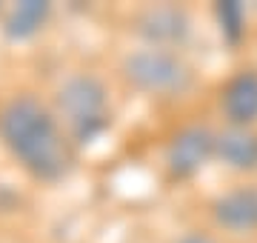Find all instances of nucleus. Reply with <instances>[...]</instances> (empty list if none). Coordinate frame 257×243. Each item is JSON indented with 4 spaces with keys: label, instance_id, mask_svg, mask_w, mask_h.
I'll use <instances>...</instances> for the list:
<instances>
[{
    "label": "nucleus",
    "instance_id": "nucleus-1",
    "mask_svg": "<svg viewBox=\"0 0 257 243\" xmlns=\"http://www.w3.org/2000/svg\"><path fill=\"white\" fill-rule=\"evenodd\" d=\"M0 138L40 180H57L69 169V149L57 120L35 97H15L0 112Z\"/></svg>",
    "mask_w": 257,
    "mask_h": 243
},
{
    "label": "nucleus",
    "instance_id": "nucleus-5",
    "mask_svg": "<svg viewBox=\"0 0 257 243\" xmlns=\"http://www.w3.org/2000/svg\"><path fill=\"white\" fill-rule=\"evenodd\" d=\"M138 32L155 49L180 43L189 32V18L177 6H152L138 18Z\"/></svg>",
    "mask_w": 257,
    "mask_h": 243
},
{
    "label": "nucleus",
    "instance_id": "nucleus-9",
    "mask_svg": "<svg viewBox=\"0 0 257 243\" xmlns=\"http://www.w3.org/2000/svg\"><path fill=\"white\" fill-rule=\"evenodd\" d=\"M49 12H52V6L43 3V0H23V3H18V6L9 12L6 26H3L6 38L9 40H29L32 35L40 32L43 23H46Z\"/></svg>",
    "mask_w": 257,
    "mask_h": 243
},
{
    "label": "nucleus",
    "instance_id": "nucleus-11",
    "mask_svg": "<svg viewBox=\"0 0 257 243\" xmlns=\"http://www.w3.org/2000/svg\"><path fill=\"white\" fill-rule=\"evenodd\" d=\"M177 243H214L211 237H203V234H186L183 240H177Z\"/></svg>",
    "mask_w": 257,
    "mask_h": 243
},
{
    "label": "nucleus",
    "instance_id": "nucleus-10",
    "mask_svg": "<svg viewBox=\"0 0 257 243\" xmlns=\"http://www.w3.org/2000/svg\"><path fill=\"white\" fill-rule=\"evenodd\" d=\"M217 18H220L223 35H229V40H237L243 35V9H240V3H234V0L220 3L217 6Z\"/></svg>",
    "mask_w": 257,
    "mask_h": 243
},
{
    "label": "nucleus",
    "instance_id": "nucleus-8",
    "mask_svg": "<svg viewBox=\"0 0 257 243\" xmlns=\"http://www.w3.org/2000/svg\"><path fill=\"white\" fill-rule=\"evenodd\" d=\"M223 112L231 126H248L257 120V75L240 72L223 89Z\"/></svg>",
    "mask_w": 257,
    "mask_h": 243
},
{
    "label": "nucleus",
    "instance_id": "nucleus-6",
    "mask_svg": "<svg viewBox=\"0 0 257 243\" xmlns=\"http://www.w3.org/2000/svg\"><path fill=\"white\" fill-rule=\"evenodd\" d=\"M214 220L229 229V232H254L257 229V189L254 186H240L226 192L223 197L214 200Z\"/></svg>",
    "mask_w": 257,
    "mask_h": 243
},
{
    "label": "nucleus",
    "instance_id": "nucleus-7",
    "mask_svg": "<svg viewBox=\"0 0 257 243\" xmlns=\"http://www.w3.org/2000/svg\"><path fill=\"white\" fill-rule=\"evenodd\" d=\"M214 155L231 169H257V135L248 126H229L214 135Z\"/></svg>",
    "mask_w": 257,
    "mask_h": 243
},
{
    "label": "nucleus",
    "instance_id": "nucleus-4",
    "mask_svg": "<svg viewBox=\"0 0 257 243\" xmlns=\"http://www.w3.org/2000/svg\"><path fill=\"white\" fill-rule=\"evenodd\" d=\"M211 155H214V135L206 126H189L172 138L166 149V163L175 178H192L206 166Z\"/></svg>",
    "mask_w": 257,
    "mask_h": 243
},
{
    "label": "nucleus",
    "instance_id": "nucleus-2",
    "mask_svg": "<svg viewBox=\"0 0 257 243\" xmlns=\"http://www.w3.org/2000/svg\"><path fill=\"white\" fill-rule=\"evenodd\" d=\"M57 109L72 126L74 138L89 143L109 126L106 89L94 75H72L57 89Z\"/></svg>",
    "mask_w": 257,
    "mask_h": 243
},
{
    "label": "nucleus",
    "instance_id": "nucleus-3",
    "mask_svg": "<svg viewBox=\"0 0 257 243\" xmlns=\"http://www.w3.org/2000/svg\"><path fill=\"white\" fill-rule=\"evenodd\" d=\"M123 75L132 86H138L140 92L160 94V97L183 94L192 86V69L183 57L155 46L128 55L123 60Z\"/></svg>",
    "mask_w": 257,
    "mask_h": 243
}]
</instances>
